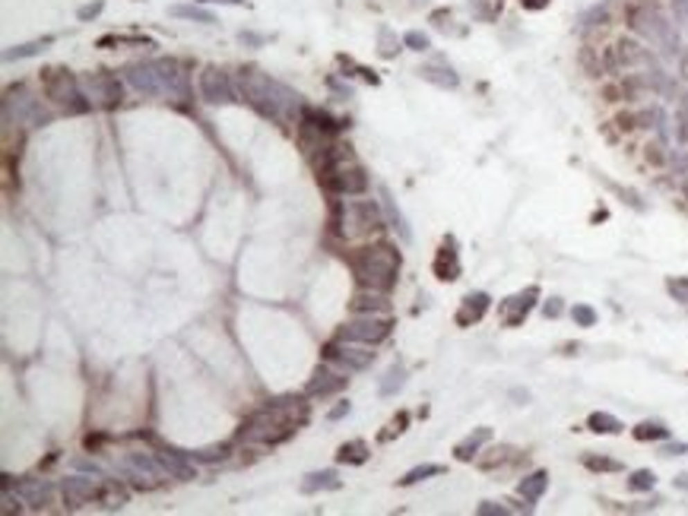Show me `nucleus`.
I'll use <instances>...</instances> for the list:
<instances>
[{
  "mask_svg": "<svg viewBox=\"0 0 688 516\" xmlns=\"http://www.w3.org/2000/svg\"><path fill=\"white\" fill-rule=\"evenodd\" d=\"M543 314H546V317H558V314H561V301L552 298L546 307H543Z\"/></svg>",
  "mask_w": 688,
  "mask_h": 516,
  "instance_id": "obj_44",
  "label": "nucleus"
},
{
  "mask_svg": "<svg viewBox=\"0 0 688 516\" xmlns=\"http://www.w3.org/2000/svg\"><path fill=\"white\" fill-rule=\"evenodd\" d=\"M175 16H187V19H197V23H213V13H206V10L200 7H172Z\"/></svg>",
  "mask_w": 688,
  "mask_h": 516,
  "instance_id": "obj_33",
  "label": "nucleus"
},
{
  "mask_svg": "<svg viewBox=\"0 0 688 516\" xmlns=\"http://www.w3.org/2000/svg\"><path fill=\"white\" fill-rule=\"evenodd\" d=\"M488 453H492V457L479 459V466H482V469H495V466L508 463V453H511V450H508V447H498V450H488Z\"/></svg>",
  "mask_w": 688,
  "mask_h": 516,
  "instance_id": "obj_35",
  "label": "nucleus"
},
{
  "mask_svg": "<svg viewBox=\"0 0 688 516\" xmlns=\"http://www.w3.org/2000/svg\"><path fill=\"white\" fill-rule=\"evenodd\" d=\"M486 441H492V427H476V431H473V434L466 437V441H460V443L454 447V457H457V459H464V463H470V459L476 457L479 447H482Z\"/></svg>",
  "mask_w": 688,
  "mask_h": 516,
  "instance_id": "obj_18",
  "label": "nucleus"
},
{
  "mask_svg": "<svg viewBox=\"0 0 688 516\" xmlns=\"http://www.w3.org/2000/svg\"><path fill=\"white\" fill-rule=\"evenodd\" d=\"M194 459H203V463H216V459H225V447H210L200 450V453H191Z\"/></svg>",
  "mask_w": 688,
  "mask_h": 516,
  "instance_id": "obj_36",
  "label": "nucleus"
},
{
  "mask_svg": "<svg viewBox=\"0 0 688 516\" xmlns=\"http://www.w3.org/2000/svg\"><path fill=\"white\" fill-rule=\"evenodd\" d=\"M403 387H406V367L394 365V367H387V374L381 377V387H378V393L387 399V396H397Z\"/></svg>",
  "mask_w": 688,
  "mask_h": 516,
  "instance_id": "obj_22",
  "label": "nucleus"
},
{
  "mask_svg": "<svg viewBox=\"0 0 688 516\" xmlns=\"http://www.w3.org/2000/svg\"><path fill=\"white\" fill-rule=\"evenodd\" d=\"M546 488H549V475L546 472H533V475H527L524 481H520V497H524L527 504H536L543 494H546Z\"/></svg>",
  "mask_w": 688,
  "mask_h": 516,
  "instance_id": "obj_19",
  "label": "nucleus"
},
{
  "mask_svg": "<svg viewBox=\"0 0 688 516\" xmlns=\"http://www.w3.org/2000/svg\"><path fill=\"white\" fill-rule=\"evenodd\" d=\"M200 95L206 98L210 105H229V102H235L232 82H229V76L216 67H206L200 73Z\"/></svg>",
  "mask_w": 688,
  "mask_h": 516,
  "instance_id": "obj_8",
  "label": "nucleus"
},
{
  "mask_svg": "<svg viewBox=\"0 0 688 516\" xmlns=\"http://www.w3.org/2000/svg\"><path fill=\"white\" fill-rule=\"evenodd\" d=\"M317 178H321L324 187L337 190V194H362L368 187L365 168L349 152V146H327V149H321Z\"/></svg>",
  "mask_w": 688,
  "mask_h": 516,
  "instance_id": "obj_2",
  "label": "nucleus"
},
{
  "mask_svg": "<svg viewBox=\"0 0 688 516\" xmlns=\"http://www.w3.org/2000/svg\"><path fill=\"white\" fill-rule=\"evenodd\" d=\"M241 86H245V95L263 114H270V118H285V108H292L295 98H299V95H292V92H285L283 86H276V82H270L267 76L254 73V70L241 73Z\"/></svg>",
  "mask_w": 688,
  "mask_h": 516,
  "instance_id": "obj_4",
  "label": "nucleus"
},
{
  "mask_svg": "<svg viewBox=\"0 0 688 516\" xmlns=\"http://www.w3.org/2000/svg\"><path fill=\"white\" fill-rule=\"evenodd\" d=\"M16 497L29 507H45L48 504V485L45 481H26V485H16Z\"/></svg>",
  "mask_w": 688,
  "mask_h": 516,
  "instance_id": "obj_20",
  "label": "nucleus"
},
{
  "mask_svg": "<svg viewBox=\"0 0 688 516\" xmlns=\"http://www.w3.org/2000/svg\"><path fill=\"white\" fill-rule=\"evenodd\" d=\"M434 276L441 279V282H454V279H460V260H457L454 241H448V244L438 250V257H434Z\"/></svg>",
  "mask_w": 688,
  "mask_h": 516,
  "instance_id": "obj_15",
  "label": "nucleus"
},
{
  "mask_svg": "<svg viewBox=\"0 0 688 516\" xmlns=\"http://www.w3.org/2000/svg\"><path fill=\"white\" fill-rule=\"evenodd\" d=\"M663 437H669V431L660 421H644L635 427V441H663Z\"/></svg>",
  "mask_w": 688,
  "mask_h": 516,
  "instance_id": "obj_28",
  "label": "nucleus"
},
{
  "mask_svg": "<svg viewBox=\"0 0 688 516\" xmlns=\"http://www.w3.org/2000/svg\"><path fill=\"white\" fill-rule=\"evenodd\" d=\"M406 45H409L412 51H425V48H428V35H422V32H409V35H406Z\"/></svg>",
  "mask_w": 688,
  "mask_h": 516,
  "instance_id": "obj_38",
  "label": "nucleus"
},
{
  "mask_svg": "<svg viewBox=\"0 0 688 516\" xmlns=\"http://www.w3.org/2000/svg\"><path fill=\"white\" fill-rule=\"evenodd\" d=\"M64 497H67L70 507H80V504H89L96 497H102V485L96 479L73 475V479H64Z\"/></svg>",
  "mask_w": 688,
  "mask_h": 516,
  "instance_id": "obj_10",
  "label": "nucleus"
},
{
  "mask_svg": "<svg viewBox=\"0 0 688 516\" xmlns=\"http://www.w3.org/2000/svg\"><path fill=\"white\" fill-rule=\"evenodd\" d=\"M337 459H339V463H349V466L365 463V459H368V443H365V441H349V443H343V447H339V453H337Z\"/></svg>",
  "mask_w": 688,
  "mask_h": 516,
  "instance_id": "obj_25",
  "label": "nucleus"
},
{
  "mask_svg": "<svg viewBox=\"0 0 688 516\" xmlns=\"http://www.w3.org/2000/svg\"><path fill=\"white\" fill-rule=\"evenodd\" d=\"M127 76L143 95H162V76L156 67H130Z\"/></svg>",
  "mask_w": 688,
  "mask_h": 516,
  "instance_id": "obj_17",
  "label": "nucleus"
},
{
  "mask_svg": "<svg viewBox=\"0 0 688 516\" xmlns=\"http://www.w3.org/2000/svg\"><path fill=\"white\" fill-rule=\"evenodd\" d=\"M539 298V288L536 285H530L527 292H520V295H514V298H508L502 304V317H504V323L508 326H517V323L524 320L527 314H530V307H533V301Z\"/></svg>",
  "mask_w": 688,
  "mask_h": 516,
  "instance_id": "obj_11",
  "label": "nucleus"
},
{
  "mask_svg": "<svg viewBox=\"0 0 688 516\" xmlns=\"http://www.w3.org/2000/svg\"><path fill=\"white\" fill-rule=\"evenodd\" d=\"M635 120H637V118H635V114H619V120H615V124H619V127H621V130H635V127H637Z\"/></svg>",
  "mask_w": 688,
  "mask_h": 516,
  "instance_id": "obj_43",
  "label": "nucleus"
},
{
  "mask_svg": "<svg viewBox=\"0 0 688 516\" xmlns=\"http://www.w3.org/2000/svg\"><path fill=\"white\" fill-rule=\"evenodd\" d=\"M587 427H590L593 434H619L621 431V421L609 412H593L590 418H587Z\"/></svg>",
  "mask_w": 688,
  "mask_h": 516,
  "instance_id": "obj_23",
  "label": "nucleus"
},
{
  "mask_svg": "<svg viewBox=\"0 0 688 516\" xmlns=\"http://www.w3.org/2000/svg\"><path fill=\"white\" fill-rule=\"evenodd\" d=\"M653 485H657V479H653V472H651V469H637V472H631V479H628V488H631V491H651Z\"/></svg>",
  "mask_w": 688,
  "mask_h": 516,
  "instance_id": "obj_30",
  "label": "nucleus"
},
{
  "mask_svg": "<svg viewBox=\"0 0 688 516\" xmlns=\"http://www.w3.org/2000/svg\"><path fill=\"white\" fill-rule=\"evenodd\" d=\"M583 466H587V469H593V472H615V469H619V463H615V459L593 457V453H590V457H583Z\"/></svg>",
  "mask_w": 688,
  "mask_h": 516,
  "instance_id": "obj_32",
  "label": "nucleus"
},
{
  "mask_svg": "<svg viewBox=\"0 0 688 516\" xmlns=\"http://www.w3.org/2000/svg\"><path fill=\"white\" fill-rule=\"evenodd\" d=\"M381 228V216L374 210V203H346L343 212V232L349 238H362V234Z\"/></svg>",
  "mask_w": 688,
  "mask_h": 516,
  "instance_id": "obj_7",
  "label": "nucleus"
},
{
  "mask_svg": "<svg viewBox=\"0 0 688 516\" xmlns=\"http://www.w3.org/2000/svg\"><path fill=\"white\" fill-rule=\"evenodd\" d=\"M549 0H524V7H530V10H539V7H546Z\"/></svg>",
  "mask_w": 688,
  "mask_h": 516,
  "instance_id": "obj_47",
  "label": "nucleus"
},
{
  "mask_svg": "<svg viewBox=\"0 0 688 516\" xmlns=\"http://www.w3.org/2000/svg\"><path fill=\"white\" fill-rule=\"evenodd\" d=\"M98 10H102V0H98V3H92V7H82L80 10V19H89V16H96Z\"/></svg>",
  "mask_w": 688,
  "mask_h": 516,
  "instance_id": "obj_45",
  "label": "nucleus"
},
{
  "mask_svg": "<svg viewBox=\"0 0 688 516\" xmlns=\"http://www.w3.org/2000/svg\"><path fill=\"white\" fill-rule=\"evenodd\" d=\"M86 86H89V98L96 102V105L102 108H114L121 102V86L114 76L108 73H92L89 80H86Z\"/></svg>",
  "mask_w": 688,
  "mask_h": 516,
  "instance_id": "obj_9",
  "label": "nucleus"
},
{
  "mask_svg": "<svg viewBox=\"0 0 688 516\" xmlns=\"http://www.w3.org/2000/svg\"><path fill=\"white\" fill-rule=\"evenodd\" d=\"M76 466H80L82 472H92V475H102V469H98L96 463H86V459H80V463H76Z\"/></svg>",
  "mask_w": 688,
  "mask_h": 516,
  "instance_id": "obj_46",
  "label": "nucleus"
},
{
  "mask_svg": "<svg viewBox=\"0 0 688 516\" xmlns=\"http://www.w3.org/2000/svg\"><path fill=\"white\" fill-rule=\"evenodd\" d=\"M486 311H488V295L473 292V295H466L460 311H457V323H460V326H473V323H479L486 317Z\"/></svg>",
  "mask_w": 688,
  "mask_h": 516,
  "instance_id": "obj_14",
  "label": "nucleus"
},
{
  "mask_svg": "<svg viewBox=\"0 0 688 516\" xmlns=\"http://www.w3.org/2000/svg\"><path fill=\"white\" fill-rule=\"evenodd\" d=\"M352 311L355 314H378V311H387V301L381 298V295H355V301H352Z\"/></svg>",
  "mask_w": 688,
  "mask_h": 516,
  "instance_id": "obj_26",
  "label": "nucleus"
},
{
  "mask_svg": "<svg viewBox=\"0 0 688 516\" xmlns=\"http://www.w3.org/2000/svg\"><path fill=\"white\" fill-rule=\"evenodd\" d=\"M343 387H346V377L330 374L327 367H317L311 383H308V393H311V396H330V393H339Z\"/></svg>",
  "mask_w": 688,
  "mask_h": 516,
  "instance_id": "obj_16",
  "label": "nucleus"
},
{
  "mask_svg": "<svg viewBox=\"0 0 688 516\" xmlns=\"http://www.w3.org/2000/svg\"><path fill=\"white\" fill-rule=\"evenodd\" d=\"M476 513L479 516H504L508 513V507H498V504H479Z\"/></svg>",
  "mask_w": 688,
  "mask_h": 516,
  "instance_id": "obj_39",
  "label": "nucleus"
},
{
  "mask_svg": "<svg viewBox=\"0 0 688 516\" xmlns=\"http://www.w3.org/2000/svg\"><path fill=\"white\" fill-rule=\"evenodd\" d=\"M352 270L359 276L362 285H368L371 292H387L390 285L397 282L400 273V254L390 244H374L365 247L352 257Z\"/></svg>",
  "mask_w": 688,
  "mask_h": 516,
  "instance_id": "obj_3",
  "label": "nucleus"
},
{
  "mask_svg": "<svg viewBox=\"0 0 688 516\" xmlns=\"http://www.w3.org/2000/svg\"><path fill=\"white\" fill-rule=\"evenodd\" d=\"M45 95L54 98L58 105H64L70 114H82V111H89L92 102H82L80 95V86H76V80L67 73V70H45Z\"/></svg>",
  "mask_w": 688,
  "mask_h": 516,
  "instance_id": "obj_5",
  "label": "nucleus"
},
{
  "mask_svg": "<svg viewBox=\"0 0 688 516\" xmlns=\"http://www.w3.org/2000/svg\"><path fill=\"white\" fill-rule=\"evenodd\" d=\"M339 488V479L333 469H324V472H311L305 481H301V491L305 494H315V491H333Z\"/></svg>",
  "mask_w": 688,
  "mask_h": 516,
  "instance_id": "obj_21",
  "label": "nucleus"
},
{
  "mask_svg": "<svg viewBox=\"0 0 688 516\" xmlns=\"http://www.w3.org/2000/svg\"><path fill=\"white\" fill-rule=\"evenodd\" d=\"M666 457H685L688 453V443H669V447H663Z\"/></svg>",
  "mask_w": 688,
  "mask_h": 516,
  "instance_id": "obj_40",
  "label": "nucleus"
},
{
  "mask_svg": "<svg viewBox=\"0 0 688 516\" xmlns=\"http://www.w3.org/2000/svg\"><path fill=\"white\" fill-rule=\"evenodd\" d=\"M308 421L305 403H276L270 409L257 412L247 418V425L241 427V441L245 443H283L295 434V427Z\"/></svg>",
  "mask_w": 688,
  "mask_h": 516,
  "instance_id": "obj_1",
  "label": "nucleus"
},
{
  "mask_svg": "<svg viewBox=\"0 0 688 516\" xmlns=\"http://www.w3.org/2000/svg\"><path fill=\"white\" fill-rule=\"evenodd\" d=\"M676 488H685V491H688V472H685V475H679V479H676Z\"/></svg>",
  "mask_w": 688,
  "mask_h": 516,
  "instance_id": "obj_48",
  "label": "nucleus"
},
{
  "mask_svg": "<svg viewBox=\"0 0 688 516\" xmlns=\"http://www.w3.org/2000/svg\"><path fill=\"white\" fill-rule=\"evenodd\" d=\"M327 355H330V358H337L339 365L346 367V371H365V367L374 361V352H365V349H355V345H352V342H346V345H330V349H327Z\"/></svg>",
  "mask_w": 688,
  "mask_h": 516,
  "instance_id": "obj_12",
  "label": "nucleus"
},
{
  "mask_svg": "<svg viewBox=\"0 0 688 516\" xmlns=\"http://www.w3.org/2000/svg\"><path fill=\"white\" fill-rule=\"evenodd\" d=\"M666 288H669V295H673L679 304H688V279L685 276H673L666 282Z\"/></svg>",
  "mask_w": 688,
  "mask_h": 516,
  "instance_id": "obj_31",
  "label": "nucleus"
},
{
  "mask_svg": "<svg viewBox=\"0 0 688 516\" xmlns=\"http://www.w3.org/2000/svg\"><path fill=\"white\" fill-rule=\"evenodd\" d=\"M42 45H48V42H32V45L16 48V51H7V60H13V57H29V54H35Z\"/></svg>",
  "mask_w": 688,
  "mask_h": 516,
  "instance_id": "obj_37",
  "label": "nucleus"
},
{
  "mask_svg": "<svg viewBox=\"0 0 688 516\" xmlns=\"http://www.w3.org/2000/svg\"><path fill=\"white\" fill-rule=\"evenodd\" d=\"M571 317H574L577 326H593V323H597V311L587 304H577L574 311H571Z\"/></svg>",
  "mask_w": 688,
  "mask_h": 516,
  "instance_id": "obj_34",
  "label": "nucleus"
},
{
  "mask_svg": "<svg viewBox=\"0 0 688 516\" xmlns=\"http://www.w3.org/2000/svg\"><path fill=\"white\" fill-rule=\"evenodd\" d=\"M432 475H444V466H438V463H425V466H416V469H409L400 479V485H416V481H422V479H432Z\"/></svg>",
  "mask_w": 688,
  "mask_h": 516,
  "instance_id": "obj_27",
  "label": "nucleus"
},
{
  "mask_svg": "<svg viewBox=\"0 0 688 516\" xmlns=\"http://www.w3.org/2000/svg\"><path fill=\"white\" fill-rule=\"evenodd\" d=\"M343 415H349V403H339L337 409H330V412H327V418H330V421H339Z\"/></svg>",
  "mask_w": 688,
  "mask_h": 516,
  "instance_id": "obj_42",
  "label": "nucleus"
},
{
  "mask_svg": "<svg viewBox=\"0 0 688 516\" xmlns=\"http://www.w3.org/2000/svg\"><path fill=\"white\" fill-rule=\"evenodd\" d=\"M425 80H432V82H438V86H444V89H454L457 86V73L454 70H438V67H425V70H419Z\"/></svg>",
  "mask_w": 688,
  "mask_h": 516,
  "instance_id": "obj_29",
  "label": "nucleus"
},
{
  "mask_svg": "<svg viewBox=\"0 0 688 516\" xmlns=\"http://www.w3.org/2000/svg\"><path fill=\"white\" fill-rule=\"evenodd\" d=\"M647 158H651L653 165H663V162H666V156H663V152H660V146H657V142H651V146H647Z\"/></svg>",
  "mask_w": 688,
  "mask_h": 516,
  "instance_id": "obj_41",
  "label": "nucleus"
},
{
  "mask_svg": "<svg viewBox=\"0 0 688 516\" xmlns=\"http://www.w3.org/2000/svg\"><path fill=\"white\" fill-rule=\"evenodd\" d=\"M381 200H384V210H387V219L394 222V228L400 232V238L403 241H409L412 234H409V225H406V219H403V212L394 206V196H390V190L387 187H381Z\"/></svg>",
  "mask_w": 688,
  "mask_h": 516,
  "instance_id": "obj_24",
  "label": "nucleus"
},
{
  "mask_svg": "<svg viewBox=\"0 0 688 516\" xmlns=\"http://www.w3.org/2000/svg\"><path fill=\"white\" fill-rule=\"evenodd\" d=\"M159 463H162V469L172 475V479H181V481H194L197 479V469L194 463H187L184 453H178V450H162V453H156Z\"/></svg>",
  "mask_w": 688,
  "mask_h": 516,
  "instance_id": "obj_13",
  "label": "nucleus"
},
{
  "mask_svg": "<svg viewBox=\"0 0 688 516\" xmlns=\"http://www.w3.org/2000/svg\"><path fill=\"white\" fill-rule=\"evenodd\" d=\"M390 333V320H384V317H359V320H352L346 323L343 329H339V342H362V345H378L384 342Z\"/></svg>",
  "mask_w": 688,
  "mask_h": 516,
  "instance_id": "obj_6",
  "label": "nucleus"
},
{
  "mask_svg": "<svg viewBox=\"0 0 688 516\" xmlns=\"http://www.w3.org/2000/svg\"><path fill=\"white\" fill-rule=\"evenodd\" d=\"M219 3H235V7H241V3H245V0H219Z\"/></svg>",
  "mask_w": 688,
  "mask_h": 516,
  "instance_id": "obj_49",
  "label": "nucleus"
}]
</instances>
